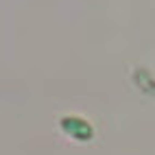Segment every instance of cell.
Segmentation results:
<instances>
[{"label": "cell", "instance_id": "obj_1", "mask_svg": "<svg viewBox=\"0 0 155 155\" xmlns=\"http://www.w3.org/2000/svg\"><path fill=\"white\" fill-rule=\"evenodd\" d=\"M61 129H64L70 138H74V140H90L92 136H94L92 125L87 120L79 118V116H66V118H61Z\"/></svg>", "mask_w": 155, "mask_h": 155}]
</instances>
